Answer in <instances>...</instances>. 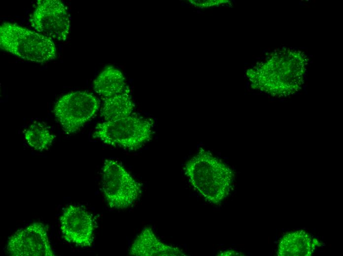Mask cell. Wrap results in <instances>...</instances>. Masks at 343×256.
Segmentation results:
<instances>
[{
  "instance_id": "cell-3",
  "label": "cell",
  "mask_w": 343,
  "mask_h": 256,
  "mask_svg": "<svg viewBox=\"0 0 343 256\" xmlns=\"http://www.w3.org/2000/svg\"><path fill=\"white\" fill-rule=\"evenodd\" d=\"M153 127L152 120L131 114L98 124L93 136L110 146L136 151L151 139Z\"/></svg>"
},
{
  "instance_id": "cell-7",
  "label": "cell",
  "mask_w": 343,
  "mask_h": 256,
  "mask_svg": "<svg viewBox=\"0 0 343 256\" xmlns=\"http://www.w3.org/2000/svg\"><path fill=\"white\" fill-rule=\"evenodd\" d=\"M6 250L15 256H54L47 227L40 222L21 228L8 238Z\"/></svg>"
},
{
  "instance_id": "cell-10",
  "label": "cell",
  "mask_w": 343,
  "mask_h": 256,
  "mask_svg": "<svg viewBox=\"0 0 343 256\" xmlns=\"http://www.w3.org/2000/svg\"><path fill=\"white\" fill-rule=\"evenodd\" d=\"M320 245L318 240L300 230L289 232L282 237L277 254L279 256H309Z\"/></svg>"
},
{
  "instance_id": "cell-14",
  "label": "cell",
  "mask_w": 343,
  "mask_h": 256,
  "mask_svg": "<svg viewBox=\"0 0 343 256\" xmlns=\"http://www.w3.org/2000/svg\"><path fill=\"white\" fill-rule=\"evenodd\" d=\"M244 255L240 252L234 250H226L221 252L218 256H242Z\"/></svg>"
},
{
  "instance_id": "cell-5",
  "label": "cell",
  "mask_w": 343,
  "mask_h": 256,
  "mask_svg": "<svg viewBox=\"0 0 343 256\" xmlns=\"http://www.w3.org/2000/svg\"><path fill=\"white\" fill-rule=\"evenodd\" d=\"M100 107L98 99L85 91L67 94L56 102L54 114L67 134L77 131L95 115Z\"/></svg>"
},
{
  "instance_id": "cell-2",
  "label": "cell",
  "mask_w": 343,
  "mask_h": 256,
  "mask_svg": "<svg viewBox=\"0 0 343 256\" xmlns=\"http://www.w3.org/2000/svg\"><path fill=\"white\" fill-rule=\"evenodd\" d=\"M0 47L24 60L42 63L53 60L56 49L53 41L17 24L5 22L0 27Z\"/></svg>"
},
{
  "instance_id": "cell-1",
  "label": "cell",
  "mask_w": 343,
  "mask_h": 256,
  "mask_svg": "<svg viewBox=\"0 0 343 256\" xmlns=\"http://www.w3.org/2000/svg\"><path fill=\"white\" fill-rule=\"evenodd\" d=\"M184 170L192 187L209 203H220L232 192V170L206 150L201 148L186 162Z\"/></svg>"
},
{
  "instance_id": "cell-11",
  "label": "cell",
  "mask_w": 343,
  "mask_h": 256,
  "mask_svg": "<svg viewBox=\"0 0 343 256\" xmlns=\"http://www.w3.org/2000/svg\"><path fill=\"white\" fill-rule=\"evenodd\" d=\"M93 88L102 99L129 91L122 72L111 66L104 68L95 79Z\"/></svg>"
},
{
  "instance_id": "cell-6",
  "label": "cell",
  "mask_w": 343,
  "mask_h": 256,
  "mask_svg": "<svg viewBox=\"0 0 343 256\" xmlns=\"http://www.w3.org/2000/svg\"><path fill=\"white\" fill-rule=\"evenodd\" d=\"M30 21L38 33L52 40L65 41L69 33V16L65 5L59 0H37Z\"/></svg>"
},
{
  "instance_id": "cell-8",
  "label": "cell",
  "mask_w": 343,
  "mask_h": 256,
  "mask_svg": "<svg viewBox=\"0 0 343 256\" xmlns=\"http://www.w3.org/2000/svg\"><path fill=\"white\" fill-rule=\"evenodd\" d=\"M60 227L65 240L82 248L91 247L94 241L95 219L84 208L69 205L64 210Z\"/></svg>"
},
{
  "instance_id": "cell-13",
  "label": "cell",
  "mask_w": 343,
  "mask_h": 256,
  "mask_svg": "<svg viewBox=\"0 0 343 256\" xmlns=\"http://www.w3.org/2000/svg\"><path fill=\"white\" fill-rule=\"evenodd\" d=\"M24 137L31 147L39 151L47 150L55 139L49 128L40 123L32 124L24 132Z\"/></svg>"
},
{
  "instance_id": "cell-4",
  "label": "cell",
  "mask_w": 343,
  "mask_h": 256,
  "mask_svg": "<svg viewBox=\"0 0 343 256\" xmlns=\"http://www.w3.org/2000/svg\"><path fill=\"white\" fill-rule=\"evenodd\" d=\"M102 175V192L110 208L126 209L140 196L141 185L118 161L106 160Z\"/></svg>"
},
{
  "instance_id": "cell-12",
  "label": "cell",
  "mask_w": 343,
  "mask_h": 256,
  "mask_svg": "<svg viewBox=\"0 0 343 256\" xmlns=\"http://www.w3.org/2000/svg\"><path fill=\"white\" fill-rule=\"evenodd\" d=\"M100 114L105 121L115 120L132 114L134 104L129 91L103 99Z\"/></svg>"
},
{
  "instance_id": "cell-9",
  "label": "cell",
  "mask_w": 343,
  "mask_h": 256,
  "mask_svg": "<svg viewBox=\"0 0 343 256\" xmlns=\"http://www.w3.org/2000/svg\"><path fill=\"white\" fill-rule=\"evenodd\" d=\"M136 256H186L177 247L162 242L156 236L151 227H145L137 236L132 244L129 253Z\"/></svg>"
}]
</instances>
